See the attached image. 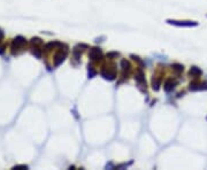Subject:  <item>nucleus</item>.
Wrapping results in <instances>:
<instances>
[{
  "instance_id": "f257e3e1",
  "label": "nucleus",
  "mask_w": 207,
  "mask_h": 170,
  "mask_svg": "<svg viewBox=\"0 0 207 170\" xmlns=\"http://www.w3.org/2000/svg\"><path fill=\"white\" fill-rule=\"evenodd\" d=\"M169 24L177 26H197L198 22H193V21H175V20H168L167 21Z\"/></svg>"
},
{
  "instance_id": "f03ea898",
  "label": "nucleus",
  "mask_w": 207,
  "mask_h": 170,
  "mask_svg": "<svg viewBox=\"0 0 207 170\" xmlns=\"http://www.w3.org/2000/svg\"><path fill=\"white\" fill-rule=\"evenodd\" d=\"M102 56V53L100 51V48H92L90 51V59H92L93 61H98L100 60Z\"/></svg>"
},
{
  "instance_id": "7ed1b4c3",
  "label": "nucleus",
  "mask_w": 207,
  "mask_h": 170,
  "mask_svg": "<svg viewBox=\"0 0 207 170\" xmlns=\"http://www.w3.org/2000/svg\"><path fill=\"white\" fill-rule=\"evenodd\" d=\"M207 84L206 83H191L190 84V90L192 91H197V90H206Z\"/></svg>"
},
{
  "instance_id": "20e7f679",
  "label": "nucleus",
  "mask_w": 207,
  "mask_h": 170,
  "mask_svg": "<svg viewBox=\"0 0 207 170\" xmlns=\"http://www.w3.org/2000/svg\"><path fill=\"white\" fill-rule=\"evenodd\" d=\"M201 70H200V68H197V67H192L191 69H190V75H192L194 77H197V76H200L201 75Z\"/></svg>"
},
{
  "instance_id": "39448f33",
  "label": "nucleus",
  "mask_w": 207,
  "mask_h": 170,
  "mask_svg": "<svg viewBox=\"0 0 207 170\" xmlns=\"http://www.w3.org/2000/svg\"><path fill=\"white\" fill-rule=\"evenodd\" d=\"M174 86H175V82H173V80H167L166 82V84H165V90L167 92H169V91H171L173 89H174Z\"/></svg>"
},
{
  "instance_id": "423d86ee",
  "label": "nucleus",
  "mask_w": 207,
  "mask_h": 170,
  "mask_svg": "<svg viewBox=\"0 0 207 170\" xmlns=\"http://www.w3.org/2000/svg\"><path fill=\"white\" fill-rule=\"evenodd\" d=\"M65 58H66V52L63 53V54H62V53H60L59 55H56V56H55V65H60V63L65 60Z\"/></svg>"
},
{
  "instance_id": "0eeeda50",
  "label": "nucleus",
  "mask_w": 207,
  "mask_h": 170,
  "mask_svg": "<svg viewBox=\"0 0 207 170\" xmlns=\"http://www.w3.org/2000/svg\"><path fill=\"white\" fill-rule=\"evenodd\" d=\"M101 75L105 77L106 79H110V80H112V79H114V77H115V74L114 73H110V71H102L101 73Z\"/></svg>"
},
{
  "instance_id": "6e6552de",
  "label": "nucleus",
  "mask_w": 207,
  "mask_h": 170,
  "mask_svg": "<svg viewBox=\"0 0 207 170\" xmlns=\"http://www.w3.org/2000/svg\"><path fill=\"white\" fill-rule=\"evenodd\" d=\"M135 78H136V80H137L138 83H144V82H145V79H144V74H143V71H142V70H139V71H138Z\"/></svg>"
},
{
  "instance_id": "1a4fd4ad",
  "label": "nucleus",
  "mask_w": 207,
  "mask_h": 170,
  "mask_svg": "<svg viewBox=\"0 0 207 170\" xmlns=\"http://www.w3.org/2000/svg\"><path fill=\"white\" fill-rule=\"evenodd\" d=\"M152 85H153V89H154V90H158V89H159V85H160V79L153 78Z\"/></svg>"
},
{
  "instance_id": "9d476101",
  "label": "nucleus",
  "mask_w": 207,
  "mask_h": 170,
  "mask_svg": "<svg viewBox=\"0 0 207 170\" xmlns=\"http://www.w3.org/2000/svg\"><path fill=\"white\" fill-rule=\"evenodd\" d=\"M121 65H122V69H123V70L129 69V67H130L129 62H128V61H125V60H122V61H121Z\"/></svg>"
},
{
  "instance_id": "9b49d317",
  "label": "nucleus",
  "mask_w": 207,
  "mask_h": 170,
  "mask_svg": "<svg viewBox=\"0 0 207 170\" xmlns=\"http://www.w3.org/2000/svg\"><path fill=\"white\" fill-rule=\"evenodd\" d=\"M173 68H174L176 71H183V65H179V63H175V65H173Z\"/></svg>"
},
{
  "instance_id": "f8f14e48",
  "label": "nucleus",
  "mask_w": 207,
  "mask_h": 170,
  "mask_svg": "<svg viewBox=\"0 0 207 170\" xmlns=\"http://www.w3.org/2000/svg\"><path fill=\"white\" fill-rule=\"evenodd\" d=\"M117 55H119L117 53H110V54H107L108 58H110V56H117Z\"/></svg>"
}]
</instances>
